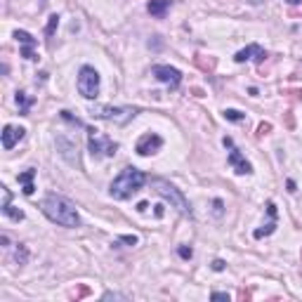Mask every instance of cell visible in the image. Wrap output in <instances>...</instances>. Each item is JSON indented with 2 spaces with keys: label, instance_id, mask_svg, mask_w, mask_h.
I'll return each instance as SVG.
<instances>
[{
  "label": "cell",
  "instance_id": "obj_27",
  "mask_svg": "<svg viewBox=\"0 0 302 302\" xmlns=\"http://www.w3.org/2000/svg\"><path fill=\"white\" fill-rule=\"evenodd\" d=\"M85 295H90V288H87V286H80L78 291H74V298H76V300H80V298H85Z\"/></svg>",
  "mask_w": 302,
  "mask_h": 302
},
{
  "label": "cell",
  "instance_id": "obj_34",
  "mask_svg": "<svg viewBox=\"0 0 302 302\" xmlns=\"http://www.w3.org/2000/svg\"><path fill=\"white\" fill-rule=\"evenodd\" d=\"M156 217H163V205H156Z\"/></svg>",
  "mask_w": 302,
  "mask_h": 302
},
{
  "label": "cell",
  "instance_id": "obj_9",
  "mask_svg": "<svg viewBox=\"0 0 302 302\" xmlns=\"http://www.w3.org/2000/svg\"><path fill=\"white\" fill-rule=\"evenodd\" d=\"M161 147H163L161 135H156V132H147V135H142L140 140H137L135 151H137L140 156H151V153H156Z\"/></svg>",
  "mask_w": 302,
  "mask_h": 302
},
{
  "label": "cell",
  "instance_id": "obj_6",
  "mask_svg": "<svg viewBox=\"0 0 302 302\" xmlns=\"http://www.w3.org/2000/svg\"><path fill=\"white\" fill-rule=\"evenodd\" d=\"M78 92L85 99H97L99 95V74L92 66H83L78 71Z\"/></svg>",
  "mask_w": 302,
  "mask_h": 302
},
{
  "label": "cell",
  "instance_id": "obj_3",
  "mask_svg": "<svg viewBox=\"0 0 302 302\" xmlns=\"http://www.w3.org/2000/svg\"><path fill=\"white\" fill-rule=\"evenodd\" d=\"M151 187L156 189V194L161 196L163 201H168L170 203V208H175L180 215L184 217H194V210H191V203L187 201V196L175 187V184H170L168 180H163V177H151Z\"/></svg>",
  "mask_w": 302,
  "mask_h": 302
},
{
  "label": "cell",
  "instance_id": "obj_29",
  "mask_svg": "<svg viewBox=\"0 0 302 302\" xmlns=\"http://www.w3.org/2000/svg\"><path fill=\"white\" fill-rule=\"evenodd\" d=\"M271 130V123H260L258 125V137H262V135H267Z\"/></svg>",
  "mask_w": 302,
  "mask_h": 302
},
{
  "label": "cell",
  "instance_id": "obj_13",
  "mask_svg": "<svg viewBox=\"0 0 302 302\" xmlns=\"http://www.w3.org/2000/svg\"><path fill=\"white\" fill-rule=\"evenodd\" d=\"M267 213H269V222H267L264 226H260V229H255V234H253L255 238L271 236V234L276 231V205H274V201H269V203H267Z\"/></svg>",
  "mask_w": 302,
  "mask_h": 302
},
{
  "label": "cell",
  "instance_id": "obj_12",
  "mask_svg": "<svg viewBox=\"0 0 302 302\" xmlns=\"http://www.w3.org/2000/svg\"><path fill=\"white\" fill-rule=\"evenodd\" d=\"M24 135H26V130L24 128H17V125H5L2 128V149H14V144L17 142L24 140Z\"/></svg>",
  "mask_w": 302,
  "mask_h": 302
},
{
  "label": "cell",
  "instance_id": "obj_24",
  "mask_svg": "<svg viewBox=\"0 0 302 302\" xmlns=\"http://www.w3.org/2000/svg\"><path fill=\"white\" fill-rule=\"evenodd\" d=\"M0 189H2V205H0V208H7V205H10V201H12V194H10V189H7L5 184H2Z\"/></svg>",
  "mask_w": 302,
  "mask_h": 302
},
{
  "label": "cell",
  "instance_id": "obj_28",
  "mask_svg": "<svg viewBox=\"0 0 302 302\" xmlns=\"http://www.w3.org/2000/svg\"><path fill=\"white\" fill-rule=\"evenodd\" d=\"M104 300H128V295H120V293H104Z\"/></svg>",
  "mask_w": 302,
  "mask_h": 302
},
{
  "label": "cell",
  "instance_id": "obj_19",
  "mask_svg": "<svg viewBox=\"0 0 302 302\" xmlns=\"http://www.w3.org/2000/svg\"><path fill=\"white\" fill-rule=\"evenodd\" d=\"M2 213L10 217V220H14V222H22V220H24V213H22V210H17V208H12V205L2 208Z\"/></svg>",
  "mask_w": 302,
  "mask_h": 302
},
{
  "label": "cell",
  "instance_id": "obj_8",
  "mask_svg": "<svg viewBox=\"0 0 302 302\" xmlns=\"http://www.w3.org/2000/svg\"><path fill=\"white\" fill-rule=\"evenodd\" d=\"M151 74L156 76L163 85L170 87V90H177V87H180V83H182V74H180V69H175V66L156 64L153 69H151Z\"/></svg>",
  "mask_w": 302,
  "mask_h": 302
},
{
  "label": "cell",
  "instance_id": "obj_20",
  "mask_svg": "<svg viewBox=\"0 0 302 302\" xmlns=\"http://www.w3.org/2000/svg\"><path fill=\"white\" fill-rule=\"evenodd\" d=\"M57 26H59V17H57V14H52V17H50V22H47V29H45V33L52 38V33H54V29H57Z\"/></svg>",
  "mask_w": 302,
  "mask_h": 302
},
{
  "label": "cell",
  "instance_id": "obj_11",
  "mask_svg": "<svg viewBox=\"0 0 302 302\" xmlns=\"http://www.w3.org/2000/svg\"><path fill=\"white\" fill-rule=\"evenodd\" d=\"M264 57H267V52H264L258 43H253V45H248V47H243V50H238V52L234 54V62H236V64H243V62H248V59H255L258 64H262Z\"/></svg>",
  "mask_w": 302,
  "mask_h": 302
},
{
  "label": "cell",
  "instance_id": "obj_21",
  "mask_svg": "<svg viewBox=\"0 0 302 302\" xmlns=\"http://www.w3.org/2000/svg\"><path fill=\"white\" fill-rule=\"evenodd\" d=\"M62 118L69 120V123H74V125H78V128H83V120L76 118V116H71V111H62Z\"/></svg>",
  "mask_w": 302,
  "mask_h": 302
},
{
  "label": "cell",
  "instance_id": "obj_10",
  "mask_svg": "<svg viewBox=\"0 0 302 302\" xmlns=\"http://www.w3.org/2000/svg\"><path fill=\"white\" fill-rule=\"evenodd\" d=\"M14 38H17V43L22 45V57L24 59L36 62V59H38V54H36V45H38V40L26 31H14Z\"/></svg>",
  "mask_w": 302,
  "mask_h": 302
},
{
  "label": "cell",
  "instance_id": "obj_22",
  "mask_svg": "<svg viewBox=\"0 0 302 302\" xmlns=\"http://www.w3.org/2000/svg\"><path fill=\"white\" fill-rule=\"evenodd\" d=\"M222 213H225V203H222L220 198H215V201H213V215L222 217Z\"/></svg>",
  "mask_w": 302,
  "mask_h": 302
},
{
  "label": "cell",
  "instance_id": "obj_14",
  "mask_svg": "<svg viewBox=\"0 0 302 302\" xmlns=\"http://www.w3.org/2000/svg\"><path fill=\"white\" fill-rule=\"evenodd\" d=\"M170 7H173V0H149V5H147L151 17H158V19H163Z\"/></svg>",
  "mask_w": 302,
  "mask_h": 302
},
{
  "label": "cell",
  "instance_id": "obj_1",
  "mask_svg": "<svg viewBox=\"0 0 302 302\" xmlns=\"http://www.w3.org/2000/svg\"><path fill=\"white\" fill-rule=\"evenodd\" d=\"M40 210L45 213V217L50 222H54V225H59V226H78V222H80L76 205L59 194L45 196L43 201H40Z\"/></svg>",
  "mask_w": 302,
  "mask_h": 302
},
{
  "label": "cell",
  "instance_id": "obj_25",
  "mask_svg": "<svg viewBox=\"0 0 302 302\" xmlns=\"http://www.w3.org/2000/svg\"><path fill=\"white\" fill-rule=\"evenodd\" d=\"M196 62H198V66H201V69H208V71H213V69H215V59H208V62H203V59H201V54H198V59H196Z\"/></svg>",
  "mask_w": 302,
  "mask_h": 302
},
{
  "label": "cell",
  "instance_id": "obj_32",
  "mask_svg": "<svg viewBox=\"0 0 302 302\" xmlns=\"http://www.w3.org/2000/svg\"><path fill=\"white\" fill-rule=\"evenodd\" d=\"M147 208H149V203H147V201L137 203V210H140V213H147Z\"/></svg>",
  "mask_w": 302,
  "mask_h": 302
},
{
  "label": "cell",
  "instance_id": "obj_30",
  "mask_svg": "<svg viewBox=\"0 0 302 302\" xmlns=\"http://www.w3.org/2000/svg\"><path fill=\"white\" fill-rule=\"evenodd\" d=\"M213 300H226L229 302V293H213Z\"/></svg>",
  "mask_w": 302,
  "mask_h": 302
},
{
  "label": "cell",
  "instance_id": "obj_4",
  "mask_svg": "<svg viewBox=\"0 0 302 302\" xmlns=\"http://www.w3.org/2000/svg\"><path fill=\"white\" fill-rule=\"evenodd\" d=\"M90 113L99 120H107L113 125H128L130 120L140 113V109L135 107H92Z\"/></svg>",
  "mask_w": 302,
  "mask_h": 302
},
{
  "label": "cell",
  "instance_id": "obj_17",
  "mask_svg": "<svg viewBox=\"0 0 302 302\" xmlns=\"http://www.w3.org/2000/svg\"><path fill=\"white\" fill-rule=\"evenodd\" d=\"M14 262H17L19 267L29 262V250H26L24 243H17V246H14Z\"/></svg>",
  "mask_w": 302,
  "mask_h": 302
},
{
  "label": "cell",
  "instance_id": "obj_18",
  "mask_svg": "<svg viewBox=\"0 0 302 302\" xmlns=\"http://www.w3.org/2000/svg\"><path fill=\"white\" fill-rule=\"evenodd\" d=\"M225 118L231 120V123H241V120H246V113L238 109H225Z\"/></svg>",
  "mask_w": 302,
  "mask_h": 302
},
{
  "label": "cell",
  "instance_id": "obj_15",
  "mask_svg": "<svg viewBox=\"0 0 302 302\" xmlns=\"http://www.w3.org/2000/svg\"><path fill=\"white\" fill-rule=\"evenodd\" d=\"M33 177H36V170L33 168H29V170H24V173L17 175V180H19V184H22L24 194L26 196H33V191H36V184H33Z\"/></svg>",
  "mask_w": 302,
  "mask_h": 302
},
{
  "label": "cell",
  "instance_id": "obj_35",
  "mask_svg": "<svg viewBox=\"0 0 302 302\" xmlns=\"http://www.w3.org/2000/svg\"><path fill=\"white\" fill-rule=\"evenodd\" d=\"M300 255H302V253H300Z\"/></svg>",
  "mask_w": 302,
  "mask_h": 302
},
{
  "label": "cell",
  "instance_id": "obj_31",
  "mask_svg": "<svg viewBox=\"0 0 302 302\" xmlns=\"http://www.w3.org/2000/svg\"><path fill=\"white\" fill-rule=\"evenodd\" d=\"M213 269H215V271L225 269V260H215V262H213Z\"/></svg>",
  "mask_w": 302,
  "mask_h": 302
},
{
  "label": "cell",
  "instance_id": "obj_26",
  "mask_svg": "<svg viewBox=\"0 0 302 302\" xmlns=\"http://www.w3.org/2000/svg\"><path fill=\"white\" fill-rule=\"evenodd\" d=\"M118 241H120V243H130V246H137V243H140V238L135 236V234H128V236H120Z\"/></svg>",
  "mask_w": 302,
  "mask_h": 302
},
{
  "label": "cell",
  "instance_id": "obj_2",
  "mask_svg": "<svg viewBox=\"0 0 302 302\" xmlns=\"http://www.w3.org/2000/svg\"><path fill=\"white\" fill-rule=\"evenodd\" d=\"M144 182H147L144 173L130 165V168H123L118 177L111 182L109 194H111V198H116V201H128L130 196L137 194L142 187H144Z\"/></svg>",
  "mask_w": 302,
  "mask_h": 302
},
{
  "label": "cell",
  "instance_id": "obj_33",
  "mask_svg": "<svg viewBox=\"0 0 302 302\" xmlns=\"http://www.w3.org/2000/svg\"><path fill=\"white\" fill-rule=\"evenodd\" d=\"M288 191H291V194H295V191H298V189H295V182H293V180H288Z\"/></svg>",
  "mask_w": 302,
  "mask_h": 302
},
{
  "label": "cell",
  "instance_id": "obj_7",
  "mask_svg": "<svg viewBox=\"0 0 302 302\" xmlns=\"http://www.w3.org/2000/svg\"><path fill=\"white\" fill-rule=\"evenodd\" d=\"M222 144L229 149V158H226V161H229V165L234 168V173H236V175H250V173H253V165H250V163L246 161V156H243V153L234 147V140H231V137H225V140H222Z\"/></svg>",
  "mask_w": 302,
  "mask_h": 302
},
{
  "label": "cell",
  "instance_id": "obj_16",
  "mask_svg": "<svg viewBox=\"0 0 302 302\" xmlns=\"http://www.w3.org/2000/svg\"><path fill=\"white\" fill-rule=\"evenodd\" d=\"M17 104H19V113L22 116H29V111H31V107H33V97H29L26 92H17Z\"/></svg>",
  "mask_w": 302,
  "mask_h": 302
},
{
  "label": "cell",
  "instance_id": "obj_5",
  "mask_svg": "<svg viewBox=\"0 0 302 302\" xmlns=\"http://www.w3.org/2000/svg\"><path fill=\"white\" fill-rule=\"evenodd\" d=\"M87 147H90V153L95 156V158H113L116 156V151H118V144L107 137V135H102L99 130L90 128L87 130Z\"/></svg>",
  "mask_w": 302,
  "mask_h": 302
},
{
  "label": "cell",
  "instance_id": "obj_23",
  "mask_svg": "<svg viewBox=\"0 0 302 302\" xmlns=\"http://www.w3.org/2000/svg\"><path fill=\"white\" fill-rule=\"evenodd\" d=\"M177 253H180V258H182V260H191V258H194V250L189 248V246H180V248H177Z\"/></svg>",
  "mask_w": 302,
  "mask_h": 302
}]
</instances>
